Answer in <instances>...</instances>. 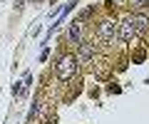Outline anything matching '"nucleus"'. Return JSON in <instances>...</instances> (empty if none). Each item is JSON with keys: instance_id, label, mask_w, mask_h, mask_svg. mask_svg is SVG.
Wrapping results in <instances>:
<instances>
[{"instance_id": "obj_2", "label": "nucleus", "mask_w": 149, "mask_h": 124, "mask_svg": "<svg viewBox=\"0 0 149 124\" xmlns=\"http://www.w3.org/2000/svg\"><path fill=\"white\" fill-rule=\"evenodd\" d=\"M92 60H95V45H92V42H80L77 62H80V65H90Z\"/></svg>"}, {"instance_id": "obj_1", "label": "nucleus", "mask_w": 149, "mask_h": 124, "mask_svg": "<svg viewBox=\"0 0 149 124\" xmlns=\"http://www.w3.org/2000/svg\"><path fill=\"white\" fill-rule=\"evenodd\" d=\"M74 67H77V60H74L72 55H65V57L57 62V77L62 82H70L74 77Z\"/></svg>"}, {"instance_id": "obj_4", "label": "nucleus", "mask_w": 149, "mask_h": 124, "mask_svg": "<svg viewBox=\"0 0 149 124\" xmlns=\"http://www.w3.org/2000/svg\"><path fill=\"white\" fill-rule=\"evenodd\" d=\"M117 35H119V40H122V42H132L134 40V27H132V22H122V25H119V30H117Z\"/></svg>"}, {"instance_id": "obj_6", "label": "nucleus", "mask_w": 149, "mask_h": 124, "mask_svg": "<svg viewBox=\"0 0 149 124\" xmlns=\"http://www.w3.org/2000/svg\"><path fill=\"white\" fill-rule=\"evenodd\" d=\"M67 37L72 40V42H77V45H80V37H82V27L77 25V22H72V25H70V33H67Z\"/></svg>"}, {"instance_id": "obj_7", "label": "nucleus", "mask_w": 149, "mask_h": 124, "mask_svg": "<svg viewBox=\"0 0 149 124\" xmlns=\"http://www.w3.org/2000/svg\"><path fill=\"white\" fill-rule=\"evenodd\" d=\"M90 15H92V8H87V10H82V15H80V17H82V20H87Z\"/></svg>"}, {"instance_id": "obj_5", "label": "nucleus", "mask_w": 149, "mask_h": 124, "mask_svg": "<svg viewBox=\"0 0 149 124\" xmlns=\"http://www.w3.org/2000/svg\"><path fill=\"white\" fill-rule=\"evenodd\" d=\"M129 22H132L134 33H144V30L149 27V17H147V15H142V12H137V15H132V17H129Z\"/></svg>"}, {"instance_id": "obj_3", "label": "nucleus", "mask_w": 149, "mask_h": 124, "mask_svg": "<svg viewBox=\"0 0 149 124\" xmlns=\"http://www.w3.org/2000/svg\"><path fill=\"white\" fill-rule=\"evenodd\" d=\"M97 35H100V40H114V37H117V25H114L112 20L100 22V27H97Z\"/></svg>"}]
</instances>
